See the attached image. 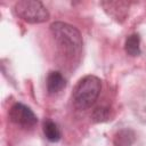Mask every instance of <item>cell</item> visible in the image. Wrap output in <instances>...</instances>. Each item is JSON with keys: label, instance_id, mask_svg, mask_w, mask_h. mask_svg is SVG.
I'll return each instance as SVG.
<instances>
[{"label": "cell", "instance_id": "1", "mask_svg": "<svg viewBox=\"0 0 146 146\" xmlns=\"http://www.w3.org/2000/svg\"><path fill=\"white\" fill-rule=\"evenodd\" d=\"M50 31L56 42L66 55L71 57L80 55L83 41L76 27L67 23L55 22L50 25Z\"/></svg>", "mask_w": 146, "mask_h": 146}, {"label": "cell", "instance_id": "2", "mask_svg": "<svg viewBox=\"0 0 146 146\" xmlns=\"http://www.w3.org/2000/svg\"><path fill=\"white\" fill-rule=\"evenodd\" d=\"M102 90V81L95 75L83 76L73 90V103L78 110H87L97 100Z\"/></svg>", "mask_w": 146, "mask_h": 146}, {"label": "cell", "instance_id": "3", "mask_svg": "<svg viewBox=\"0 0 146 146\" xmlns=\"http://www.w3.org/2000/svg\"><path fill=\"white\" fill-rule=\"evenodd\" d=\"M14 11L17 17L31 24L43 23L48 21L49 13L41 1L21 0L14 6Z\"/></svg>", "mask_w": 146, "mask_h": 146}, {"label": "cell", "instance_id": "4", "mask_svg": "<svg viewBox=\"0 0 146 146\" xmlns=\"http://www.w3.org/2000/svg\"><path fill=\"white\" fill-rule=\"evenodd\" d=\"M9 119L13 123L24 129L33 128L38 122V117L34 114V112L29 106L22 103H15L10 107Z\"/></svg>", "mask_w": 146, "mask_h": 146}, {"label": "cell", "instance_id": "5", "mask_svg": "<svg viewBox=\"0 0 146 146\" xmlns=\"http://www.w3.org/2000/svg\"><path fill=\"white\" fill-rule=\"evenodd\" d=\"M102 7L104 10L112 16L114 19L117 22H122L125 19L128 9H129V3L124 1H103L100 2Z\"/></svg>", "mask_w": 146, "mask_h": 146}, {"label": "cell", "instance_id": "6", "mask_svg": "<svg viewBox=\"0 0 146 146\" xmlns=\"http://www.w3.org/2000/svg\"><path fill=\"white\" fill-rule=\"evenodd\" d=\"M46 84H47V90L50 95L58 94L66 87V79L60 72L51 71L47 76Z\"/></svg>", "mask_w": 146, "mask_h": 146}, {"label": "cell", "instance_id": "7", "mask_svg": "<svg viewBox=\"0 0 146 146\" xmlns=\"http://www.w3.org/2000/svg\"><path fill=\"white\" fill-rule=\"evenodd\" d=\"M124 50L129 56H132V57L140 55V36H139V34L132 33L125 39Z\"/></svg>", "mask_w": 146, "mask_h": 146}, {"label": "cell", "instance_id": "8", "mask_svg": "<svg viewBox=\"0 0 146 146\" xmlns=\"http://www.w3.org/2000/svg\"><path fill=\"white\" fill-rule=\"evenodd\" d=\"M43 133L46 138L51 143H57L62 137L58 125L51 120H46L43 122Z\"/></svg>", "mask_w": 146, "mask_h": 146}, {"label": "cell", "instance_id": "9", "mask_svg": "<svg viewBox=\"0 0 146 146\" xmlns=\"http://www.w3.org/2000/svg\"><path fill=\"white\" fill-rule=\"evenodd\" d=\"M135 141V133L130 129H123L115 135L114 143L116 146H131Z\"/></svg>", "mask_w": 146, "mask_h": 146}, {"label": "cell", "instance_id": "10", "mask_svg": "<svg viewBox=\"0 0 146 146\" xmlns=\"http://www.w3.org/2000/svg\"><path fill=\"white\" fill-rule=\"evenodd\" d=\"M110 108L108 107H103L99 106L97 108H95L94 113H92V119L96 122H104L107 121L110 119Z\"/></svg>", "mask_w": 146, "mask_h": 146}]
</instances>
